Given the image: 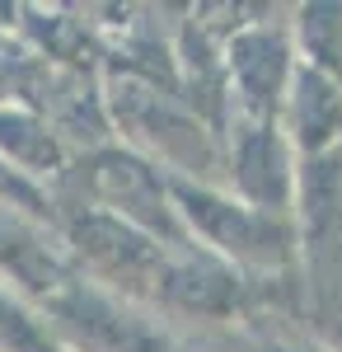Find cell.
<instances>
[{
    "label": "cell",
    "mask_w": 342,
    "mask_h": 352,
    "mask_svg": "<svg viewBox=\"0 0 342 352\" xmlns=\"http://www.w3.org/2000/svg\"><path fill=\"white\" fill-rule=\"evenodd\" d=\"M290 127L310 151H323L342 136V89L315 66H305L290 85Z\"/></svg>",
    "instance_id": "1"
},
{
    "label": "cell",
    "mask_w": 342,
    "mask_h": 352,
    "mask_svg": "<svg viewBox=\"0 0 342 352\" xmlns=\"http://www.w3.org/2000/svg\"><path fill=\"white\" fill-rule=\"evenodd\" d=\"M239 179H244V188L253 192L258 202H286V160H282V146L272 141V132L253 136L244 146Z\"/></svg>",
    "instance_id": "3"
},
{
    "label": "cell",
    "mask_w": 342,
    "mask_h": 352,
    "mask_svg": "<svg viewBox=\"0 0 342 352\" xmlns=\"http://www.w3.org/2000/svg\"><path fill=\"white\" fill-rule=\"evenodd\" d=\"M235 71L244 85V99L253 109H272V99L282 89V71H286V47L272 33H253L235 47Z\"/></svg>",
    "instance_id": "2"
}]
</instances>
